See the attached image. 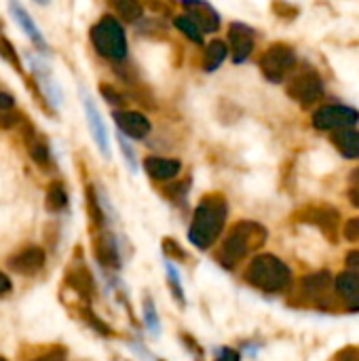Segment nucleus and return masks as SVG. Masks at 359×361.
Returning <instances> with one entry per match:
<instances>
[{"label":"nucleus","instance_id":"4c0bfd02","mask_svg":"<svg viewBox=\"0 0 359 361\" xmlns=\"http://www.w3.org/2000/svg\"><path fill=\"white\" fill-rule=\"evenodd\" d=\"M13 104H15L13 95H8V93H2V91H0V112L11 110V108H13Z\"/></svg>","mask_w":359,"mask_h":361},{"label":"nucleus","instance_id":"4468645a","mask_svg":"<svg viewBox=\"0 0 359 361\" xmlns=\"http://www.w3.org/2000/svg\"><path fill=\"white\" fill-rule=\"evenodd\" d=\"M188 17L197 23L199 30L203 32H216L220 27V15L216 8L207 2H184Z\"/></svg>","mask_w":359,"mask_h":361},{"label":"nucleus","instance_id":"9b49d317","mask_svg":"<svg viewBox=\"0 0 359 361\" xmlns=\"http://www.w3.org/2000/svg\"><path fill=\"white\" fill-rule=\"evenodd\" d=\"M114 121H116L118 131H123L131 140H144L150 133V121L142 112L121 110V112H114Z\"/></svg>","mask_w":359,"mask_h":361},{"label":"nucleus","instance_id":"f257e3e1","mask_svg":"<svg viewBox=\"0 0 359 361\" xmlns=\"http://www.w3.org/2000/svg\"><path fill=\"white\" fill-rule=\"evenodd\" d=\"M226 199L218 192L205 195L195 209L193 224L188 231V239L195 247L207 250L220 237L226 222Z\"/></svg>","mask_w":359,"mask_h":361},{"label":"nucleus","instance_id":"a878e982","mask_svg":"<svg viewBox=\"0 0 359 361\" xmlns=\"http://www.w3.org/2000/svg\"><path fill=\"white\" fill-rule=\"evenodd\" d=\"M114 8L118 11V15L125 19V21H138L142 17V6L133 0H121V2H114Z\"/></svg>","mask_w":359,"mask_h":361},{"label":"nucleus","instance_id":"9d476101","mask_svg":"<svg viewBox=\"0 0 359 361\" xmlns=\"http://www.w3.org/2000/svg\"><path fill=\"white\" fill-rule=\"evenodd\" d=\"M229 42H231V51H233V59L235 63L245 61L252 51H254V30L245 23H231L229 27Z\"/></svg>","mask_w":359,"mask_h":361},{"label":"nucleus","instance_id":"c9c22d12","mask_svg":"<svg viewBox=\"0 0 359 361\" xmlns=\"http://www.w3.org/2000/svg\"><path fill=\"white\" fill-rule=\"evenodd\" d=\"M336 361H359V349L358 347H345L343 351H339Z\"/></svg>","mask_w":359,"mask_h":361},{"label":"nucleus","instance_id":"c85d7f7f","mask_svg":"<svg viewBox=\"0 0 359 361\" xmlns=\"http://www.w3.org/2000/svg\"><path fill=\"white\" fill-rule=\"evenodd\" d=\"M99 93H102V97L108 102V104H112V106H125L127 102H125V95L121 93V91H116L114 87H110V85H102L99 87Z\"/></svg>","mask_w":359,"mask_h":361},{"label":"nucleus","instance_id":"cd10ccee","mask_svg":"<svg viewBox=\"0 0 359 361\" xmlns=\"http://www.w3.org/2000/svg\"><path fill=\"white\" fill-rule=\"evenodd\" d=\"M167 279H169V286H171V290H174V296H176L180 302H184L182 279H180V273H178V269H176L171 262H167Z\"/></svg>","mask_w":359,"mask_h":361},{"label":"nucleus","instance_id":"a211bd4d","mask_svg":"<svg viewBox=\"0 0 359 361\" xmlns=\"http://www.w3.org/2000/svg\"><path fill=\"white\" fill-rule=\"evenodd\" d=\"M8 8H11V13H13L15 21L19 23V27L28 34V38H30L38 49H47V42H44V38H42L40 30L36 27V23L32 21V17L25 13V8H23L21 4H17V2L8 4Z\"/></svg>","mask_w":359,"mask_h":361},{"label":"nucleus","instance_id":"7ed1b4c3","mask_svg":"<svg viewBox=\"0 0 359 361\" xmlns=\"http://www.w3.org/2000/svg\"><path fill=\"white\" fill-rule=\"evenodd\" d=\"M245 281L267 294H279L288 290L292 281L290 267L273 254H258L245 269Z\"/></svg>","mask_w":359,"mask_h":361},{"label":"nucleus","instance_id":"5701e85b","mask_svg":"<svg viewBox=\"0 0 359 361\" xmlns=\"http://www.w3.org/2000/svg\"><path fill=\"white\" fill-rule=\"evenodd\" d=\"M85 199H87V212H89L91 222H93L95 226H99V224L106 220V214H104V205L99 203V199H97V192H95L93 184H87Z\"/></svg>","mask_w":359,"mask_h":361},{"label":"nucleus","instance_id":"f8f14e48","mask_svg":"<svg viewBox=\"0 0 359 361\" xmlns=\"http://www.w3.org/2000/svg\"><path fill=\"white\" fill-rule=\"evenodd\" d=\"M93 252L97 256V262L106 269H121L123 260H121V250H118V243H116V237L110 235V233H102L99 237H95L93 241Z\"/></svg>","mask_w":359,"mask_h":361},{"label":"nucleus","instance_id":"a18cd8bd","mask_svg":"<svg viewBox=\"0 0 359 361\" xmlns=\"http://www.w3.org/2000/svg\"><path fill=\"white\" fill-rule=\"evenodd\" d=\"M0 361H6V360H2V357H0Z\"/></svg>","mask_w":359,"mask_h":361},{"label":"nucleus","instance_id":"aec40b11","mask_svg":"<svg viewBox=\"0 0 359 361\" xmlns=\"http://www.w3.org/2000/svg\"><path fill=\"white\" fill-rule=\"evenodd\" d=\"M303 290H305V294L309 298L320 300V298H324L332 290V275L328 271H320V273L307 275L303 279Z\"/></svg>","mask_w":359,"mask_h":361},{"label":"nucleus","instance_id":"4be33fe9","mask_svg":"<svg viewBox=\"0 0 359 361\" xmlns=\"http://www.w3.org/2000/svg\"><path fill=\"white\" fill-rule=\"evenodd\" d=\"M226 55H229L226 42H222V40H212V42H207V47H205V70H207V72L218 70V66L226 59Z\"/></svg>","mask_w":359,"mask_h":361},{"label":"nucleus","instance_id":"b1692460","mask_svg":"<svg viewBox=\"0 0 359 361\" xmlns=\"http://www.w3.org/2000/svg\"><path fill=\"white\" fill-rule=\"evenodd\" d=\"M66 205H68V195H66L63 186L59 182L51 184V188L47 192V207L51 212H61V209H66Z\"/></svg>","mask_w":359,"mask_h":361},{"label":"nucleus","instance_id":"bb28decb","mask_svg":"<svg viewBox=\"0 0 359 361\" xmlns=\"http://www.w3.org/2000/svg\"><path fill=\"white\" fill-rule=\"evenodd\" d=\"M144 317H146V326L150 332L159 334L161 332V324H159V315H157V309L152 305L150 298H144Z\"/></svg>","mask_w":359,"mask_h":361},{"label":"nucleus","instance_id":"f3484780","mask_svg":"<svg viewBox=\"0 0 359 361\" xmlns=\"http://www.w3.org/2000/svg\"><path fill=\"white\" fill-rule=\"evenodd\" d=\"M330 142L336 146V150L345 159H359V131H355V129L334 131L330 135Z\"/></svg>","mask_w":359,"mask_h":361},{"label":"nucleus","instance_id":"e433bc0d","mask_svg":"<svg viewBox=\"0 0 359 361\" xmlns=\"http://www.w3.org/2000/svg\"><path fill=\"white\" fill-rule=\"evenodd\" d=\"M216 361H241V355H239L235 349H229V347H224V349H220V351H218Z\"/></svg>","mask_w":359,"mask_h":361},{"label":"nucleus","instance_id":"c756f323","mask_svg":"<svg viewBox=\"0 0 359 361\" xmlns=\"http://www.w3.org/2000/svg\"><path fill=\"white\" fill-rule=\"evenodd\" d=\"M0 55H2L8 63H13L15 70H21V63H19V57H17V53H15V47H13L6 38H0Z\"/></svg>","mask_w":359,"mask_h":361},{"label":"nucleus","instance_id":"ddd939ff","mask_svg":"<svg viewBox=\"0 0 359 361\" xmlns=\"http://www.w3.org/2000/svg\"><path fill=\"white\" fill-rule=\"evenodd\" d=\"M44 252L40 247H25L19 254H15L13 258H8V269L19 273V275H36L42 267H44Z\"/></svg>","mask_w":359,"mask_h":361},{"label":"nucleus","instance_id":"6e6552de","mask_svg":"<svg viewBox=\"0 0 359 361\" xmlns=\"http://www.w3.org/2000/svg\"><path fill=\"white\" fill-rule=\"evenodd\" d=\"M298 220L320 226L330 241H336L339 222H341V216H339L336 209H332L328 205H311V207H307V209H303L298 214Z\"/></svg>","mask_w":359,"mask_h":361},{"label":"nucleus","instance_id":"dca6fc26","mask_svg":"<svg viewBox=\"0 0 359 361\" xmlns=\"http://www.w3.org/2000/svg\"><path fill=\"white\" fill-rule=\"evenodd\" d=\"M334 290L349 307L359 309V273H353V271L341 273L334 279Z\"/></svg>","mask_w":359,"mask_h":361},{"label":"nucleus","instance_id":"37998d69","mask_svg":"<svg viewBox=\"0 0 359 361\" xmlns=\"http://www.w3.org/2000/svg\"><path fill=\"white\" fill-rule=\"evenodd\" d=\"M351 182H353L355 186H359V167L353 171V173H351Z\"/></svg>","mask_w":359,"mask_h":361},{"label":"nucleus","instance_id":"1a4fd4ad","mask_svg":"<svg viewBox=\"0 0 359 361\" xmlns=\"http://www.w3.org/2000/svg\"><path fill=\"white\" fill-rule=\"evenodd\" d=\"M80 99H83V108H85V116H87V123H89V129H91V135L99 148V152L110 159V140L106 135V127H104V118L97 110V106L93 104V99L89 95H85L80 91Z\"/></svg>","mask_w":359,"mask_h":361},{"label":"nucleus","instance_id":"72a5a7b5","mask_svg":"<svg viewBox=\"0 0 359 361\" xmlns=\"http://www.w3.org/2000/svg\"><path fill=\"white\" fill-rule=\"evenodd\" d=\"M118 144H121V148H123V154H125V159H127V163H129L131 171L135 173V171H138V163H135V159H133V150H131V146L125 142V137H123V135H118Z\"/></svg>","mask_w":359,"mask_h":361},{"label":"nucleus","instance_id":"2f4dec72","mask_svg":"<svg viewBox=\"0 0 359 361\" xmlns=\"http://www.w3.org/2000/svg\"><path fill=\"white\" fill-rule=\"evenodd\" d=\"M163 252L171 258H178V260H186V252L174 241V239H165L163 241Z\"/></svg>","mask_w":359,"mask_h":361},{"label":"nucleus","instance_id":"7c9ffc66","mask_svg":"<svg viewBox=\"0 0 359 361\" xmlns=\"http://www.w3.org/2000/svg\"><path fill=\"white\" fill-rule=\"evenodd\" d=\"M40 82H42V91L47 93V97L51 99V104H59V99H61V93H59V89L55 87V82H51V78L44 74V76H40Z\"/></svg>","mask_w":359,"mask_h":361},{"label":"nucleus","instance_id":"473e14b6","mask_svg":"<svg viewBox=\"0 0 359 361\" xmlns=\"http://www.w3.org/2000/svg\"><path fill=\"white\" fill-rule=\"evenodd\" d=\"M343 237H345L347 241H359V216L345 222V226H343Z\"/></svg>","mask_w":359,"mask_h":361},{"label":"nucleus","instance_id":"423d86ee","mask_svg":"<svg viewBox=\"0 0 359 361\" xmlns=\"http://www.w3.org/2000/svg\"><path fill=\"white\" fill-rule=\"evenodd\" d=\"M359 112L351 106H324L313 114V127L320 131H343L358 125Z\"/></svg>","mask_w":359,"mask_h":361},{"label":"nucleus","instance_id":"f704fd0d","mask_svg":"<svg viewBox=\"0 0 359 361\" xmlns=\"http://www.w3.org/2000/svg\"><path fill=\"white\" fill-rule=\"evenodd\" d=\"M21 123V114H8V112H0V129H11L15 125Z\"/></svg>","mask_w":359,"mask_h":361},{"label":"nucleus","instance_id":"58836bf2","mask_svg":"<svg viewBox=\"0 0 359 361\" xmlns=\"http://www.w3.org/2000/svg\"><path fill=\"white\" fill-rule=\"evenodd\" d=\"M32 361H66V355H63V351H51V353H47L42 357H36V360Z\"/></svg>","mask_w":359,"mask_h":361},{"label":"nucleus","instance_id":"2eb2a0df","mask_svg":"<svg viewBox=\"0 0 359 361\" xmlns=\"http://www.w3.org/2000/svg\"><path fill=\"white\" fill-rule=\"evenodd\" d=\"M144 169L152 180L159 182H167L171 178H176L182 169V163L178 159H161V157H148L144 161Z\"/></svg>","mask_w":359,"mask_h":361},{"label":"nucleus","instance_id":"393cba45","mask_svg":"<svg viewBox=\"0 0 359 361\" xmlns=\"http://www.w3.org/2000/svg\"><path fill=\"white\" fill-rule=\"evenodd\" d=\"M176 27L182 32V34H186L193 42H197V44H201L203 42V36H201V30L197 27V23L188 17V15H180V17H176Z\"/></svg>","mask_w":359,"mask_h":361},{"label":"nucleus","instance_id":"412c9836","mask_svg":"<svg viewBox=\"0 0 359 361\" xmlns=\"http://www.w3.org/2000/svg\"><path fill=\"white\" fill-rule=\"evenodd\" d=\"M23 142L28 146V152L32 157V161H36L38 165H47L49 163V146L47 142L40 137V133H36V129L32 125H25V131H23Z\"/></svg>","mask_w":359,"mask_h":361},{"label":"nucleus","instance_id":"f03ea898","mask_svg":"<svg viewBox=\"0 0 359 361\" xmlns=\"http://www.w3.org/2000/svg\"><path fill=\"white\" fill-rule=\"evenodd\" d=\"M267 237H269V233L262 224H258L254 220H241L226 235L218 260L222 262V267L235 269L237 262L243 260L250 252L260 250L267 243Z\"/></svg>","mask_w":359,"mask_h":361},{"label":"nucleus","instance_id":"79ce46f5","mask_svg":"<svg viewBox=\"0 0 359 361\" xmlns=\"http://www.w3.org/2000/svg\"><path fill=\"white\" fill-rule=\"evenodd\" d=\"M349 201H351L355 207H359V186H353V188L349 190Z\"/></svg>","mask_w":359,"mask_h":361},{"label":"nucleus","instance_id":"6ab92c4d","mask_svg":"<svg viewBox=\"0 0 359 361\" xmlns=\"http://www.w3.org/2000/svg\"><path fill=\"white\" fill-rule=\"evenodd\" d=\"M66 283L85 298H91L93 288H95L93 277H91L89 269H85V267H70L66 273Z\"/></svg>","mask_w":359,"mask_h":361},{"label":"nucleus","instance_id":"39448f33","mask_svg":"<svg viewBox=\"0 0 359 361\" xmlns=\"http://www.w3.org/2000/svg\"><path fill=\"white\" fill-rule=\"evenodd\" d=\"M294 63H296L294 49L290 44H286V42H275L260 57V72L264 74L267 80L281 82L290 74Z\"/></svg>","mask_w":359,"mask_h":361},{"label":"nucleus","instance_id":"20e7f679","mask_svg":"<svg viewBox=\"0 0 359 361\" xmlns=\"http://www.w3.org/2000/svg\"><path fill=\"white\" fill-rule=\"evenodd\" d=\"M91 42L99 55L108 59H125L127 55V36L123 25L114 17H102L91 27Z\"/></svg>","mask_w":359,"mask_h":361},{"label":"nucleus","instance_id":"0eeeda50","mask_svg":"<svg viewBox=\"0 0 359 361\" xmlns=\"http://www.w3.org/2000/svg\"><path fill=\"white\" fill-rule=\"evenodd\" d=\"M288 95L300 106H311L324 97V80L315 70H305L290 80Z\"/></svg>","mask_w":359,"mask_h":361},{"label":"nucleus","instance_id":"a19ab883","mask_svg":"<svg viewBox=\"0 0 359 361\" xmlns=\"http://www.w3.org/2000/svg\"><path fill=\"white\" fill-rule=\"evenodd\" d=\"M11 288H13L11 279H8L4 273H0V294H8V292H11Z\"/></svg>","mask_w":359,"mask_h":361},{"label":"nucleus","instance_id":"c03bdc74","mask_svg":"<svg viewBox=\"0 0 359 361\" xmlns=\"http://www.w3.org/2000/svg\"><path fill=\"white\" fill-rule=\"evenodd\" d=\"M0 30H2V23H0Z\"/></svg>","mask_w":359,"mask_h":361},{"label":"nucleus","instance_id":"ea45409f","mask_svg":"<svg viewBox=\"0 0 359 361\" xmlns=\"http://www.w3.org/2000/svg\"><path fill=\"white\" fill-rule=\"evenodd\" d=\"M345 262H347L349 269H353V273H359V252H351V254L345 258Z\"/></svg>","mask_w":359,"mask_h":361}]
</instances>
